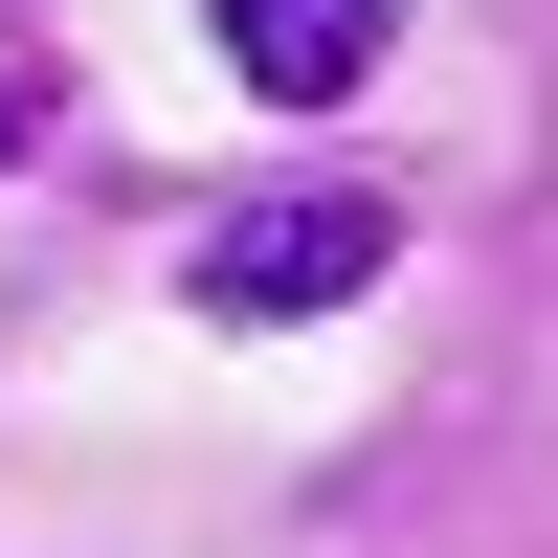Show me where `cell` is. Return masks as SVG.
<instances>
[{
    "label": "cell",
    "instance_id": "6da1fadb",
    "mask_svg": "<svg viewBox=\"0 0 558 558\" xmlns=\"http://www.w3.org/2000/svg\"><path fill=\"white\" fill-rule=\"evenodd\" d=\"M380 268H402L380 179H246V202L179 246V313H202V336H313V313H357Z\"/></svg>",
    "mask_w": 558,
    "mask_h": 558
},
{
    "label": "cell",
    "instance_id": "3957f363",
    "mask_svg": "<svg viewBox=\"0 0 558 558\" xmlns=\"http://www.w3.org/2000/svg\"><path fill=\"white\" fill-rule=\"evenodd\" d=\"M23 134H45V89H23V68H0V157H23Z\"/></svg>",
    "mask_w": 558,
    "mask_h": 558
},
{
    "label": "cell",
    "instance_id": "7a4b0ae2",
    "mask_svg": "<svg viewBox=\"0 0 558 558\" xmlns=\"http://www.w3.org/2000/svg\"><path fill=\"white\" fill-rule=\"evenodd\" d=\"M202 23H223V68H246L268 112H336V89L402 45V0H202Z\"/></svg>",
    "mask_w": 558,
    "mask_h": 558
}]
</instances>
